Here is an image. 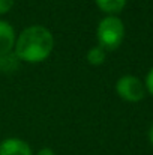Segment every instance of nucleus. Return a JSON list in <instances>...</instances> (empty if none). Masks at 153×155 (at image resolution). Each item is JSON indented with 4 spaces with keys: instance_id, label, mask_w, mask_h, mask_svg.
Returning <instances> with one entry per match:
<instances>
[{
    "instance_id": "1",
    "label": "nucleus",
    "mask_w": 153,
    "mask_h": 155,
    "mask_svg": "<svg viewBox=\"0 0 153 155\" xmlns=\"http://www.w3.org/2000/svg\"><path fill=\"white\" fill-rule=\"evenodd\" d=\"M54 48L53 33L44 26H29L15 39L14 51L21 62H44Z\"/></svg>"
},
{
    "instance_id": "2",
    "label": "nucleus",
    "mask_w": 153,
    "mask_h": 155,
    "mask_svg": "<svg viewBox=\"0 0 153 155\" xmlns=\"http://www.w3.org/2000/svg\"><path fill=\"white\" fill-rule=\"evenodd\" d=\"M96 38L98 45L102 47L105 51H114L117 50L125 38V26L123 21L116 15H107L104 17L96 29Z\"/></svg>"
},
{
    "instance_id": "3",
    "label": "nucleus",
    "mask_w": 153,
    "mask_h": 155,
    "mask_svg": "<svg viewBox=\"0 0 153 155\" xmlns=\"http://www.w3.org/2000/svg\"><path fill=\"white\" fill-rule=\"evenodd\" d=\"M117 95L128 103H138L146 95V86L134 75H123L116 83Z\"/></svg>"
},
{
    "instance_id": "4",
    "label": "nucleus",
    "mask_w": 153,
    "mask_h": 155,
    "mask_svg": "<svg viewBox=\"0 0 153 155\" xmlns=\"http://www.w3.org/2000/svg\"><path fill=\"white\" fill-rule=\"evenodd\" d=\"M0 155H33V152L30 145L23 139L9 137L0 143Z\"/></svg>"
},
{
    "instance_id": "5",
    "label": "nucleus",
    "mask_w": 153,
    "mask_h": 155,
    "mask_svg": "<svg viewBox=\"0 0 153 155\" xmlns=\"http://www.w3.org/2000/svg\"><path fill=\"white\" fill-rule=\"evenodd\" d=\"M15 39H17V36H15L14 27L8 21L0 20V53L14 50Z\"/></svg>"
},
{
    "instance_id": "6",
    "label": "nucleus",
    "mask_w": 153,
    "mask_h": 155,
    "mask_svg": "<svg viewBox=\"0 0 153 155\" xmlns=\"http://www.w3.org/2000/svg\"><path fill=\"white\" fill-rule=\"evenodd\" d=\"M20 59L15 54V51H5L0 53V72L3 74H12L18 69L20 65Z\"/></svg>"
},
{
    "instance_id": "7",
    "label": "nucleus",
    "mask_w": 153,
    "mask_h": 155,
    "mask_svg": "<svg viewBox=\"0 0 153 155\" xmlns=\"http://www.w3.org/2000/svg\"><path fill=\"white\" fill-rule=\"evenodd\" d=\"M95 2L102 12L110 15L119 14L126 5V0H95Z\"/></svg>"
},
{
    "instance_id": "8",
    "label": "nucleus",
    "mask_w": 153,
    "mask_h": 155,
    "mask_svg": "<svg viewBox=\"0 0 153 155\" xmlns=\"http://www.w3.org/2000/svg\"><path fill=\"white\" fill-rule=\"evenodd\" d=\"M86 59H87V62H89L90 65L99 66V65H102V63L105 62V59H107V51H105L102 47H99V45L92 47V48L87 51Z\"/></svg>"
},
{
    "instance_id": "9",
    "label": "nucleus",
    "mask_w": 153,
    "mask_h": 155,
    "mask_svg": "<svg viewBox=\"0 0 153 155\" xmlns=\"http://www.w3.org/2000/svg\"><path fill=\"white\" fill-rule=\"evenodd\" d=\"M14 3H15V0H0V15L8 14L12 9Z\"/></svg>"
},
{
    "instance_id": "10",
    "label": "nucleus",
    "mask_w": 153,
    "mask_h": 155,
    "mask_svg": "<svg viewBox=\"0 0 153 155\" xmlns=\"http://www.w3.org/2000/svg\"><path fill=\"white\" fill-rule=\"evenodd\" d=\"M144 86H146V89L153 95V68L149 71V74H147V77H146V84H144Z\"/></svg>"
},
{
    "instance_id": "11",
    "label": "nucleus",
    "mask_w": 153,
    "mask_h": 155,
    "mask_svg": "<svg viewBox=\"0 0 153 155\" xmlns=\"http://www.w3.org/2000/svg\"><path fill=\"white\" fill-rule=\"evenodd\" d=\"M36 155H56V152H54L51 148H42V149L38 151V154Z\"/></svg>"
},
{
    "instance_id": "12",
    "label": "nucleus",
    "mask_w": 153,
    "mask_h": 155,
    "mask_svg": "<svg viewBox=\"0 0 153 155\" xmlns=\"http://www.w3.org/2000/svg\"><path fill=\"white\" fill-rule=\"evenodd\" d=\"M149 139H150V142H152V145H153V125H152V128H150V133H149Z\"/></svg>"
}]
</instances>
